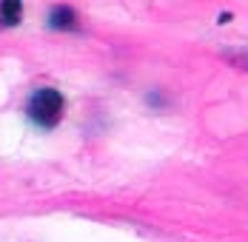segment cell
<instances>
[{"label": "cell", "instance_id": "cell-1", "mask_svg": "<svg viewBox=\"0 0 248 242\" xmlns=\"http://www.w3.org/2000/svg\"><path fill=\"white\" fill-rule=\"evenodd\" d=\"M26 111H29L31 122H37L43 128H54L60 122V117H63V97L54 89H40V91L31 94Z\"/></svg>", "mask_w": 248, "mask_h": 242}, {"label": "cell", "instance_id": "cell-3", "mask_svg": "<svg viewBox=\"0 0 248 242\" xmlns=\"http://www.w3.org/2000/svg\"><path fill=\"white\" fill-rule=\"evenodd\" d=\"M246 63H248V57H246Z\"/></svg>", "mask_w": 248, "mask_h": 242}, {"label": "cell", "instance_id": "cell-2", "mask_svg": "<svg viewBox=\"0 0 248 242\" xmlns=\"http://www.w3.org/2000/svg\"><path fill=\"white\" fill-rule=\"evenodd\" d=\"M20 3H12V0H0V26H15L20 23Z\"/></svg>", "mask_w": 248, "mask_h": 242}]
</instances>
